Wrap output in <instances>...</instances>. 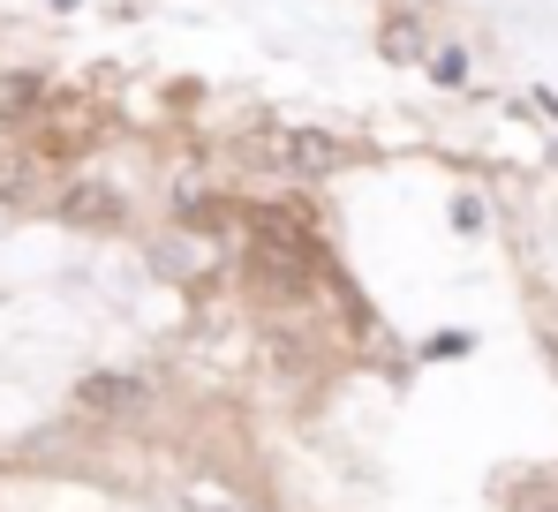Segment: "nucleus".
<instances>
[{
    "mask_svg": "<svg viewBox=\"0 0 558 512\" xmlns=\"http://www.w3.org/2000/svg\"><path fill=\"white\" fill-rule=\"evenodd\" d=\"M46 219L69 227V234H92V242H121V234H136V188H121L98 167L61 173L53 196H46Z\"/></svg>",
    "mask_w": 558,
    "mask_h": 512,
    "instance_id": "obj_2",
    "label": "nucleus"
},
{
    "mask_svg": "<svg viewBox=\"0 0 558 512\" xmlns=\"http://www.w3.org/2000/svg\"><path fill=\"white\" fill-rule=\"evenodd\" d=\"M61 415L84 429V437L144 429L151 415H159V369H144V362H92V369L69 385Z\"/></svg>",
    "mask_w": 558,
    "mask_h": 512,
    "instance_id": "obj_1",
    "label": "nucleus"
},
{
    "mask_svg": "<svg viewBox=\"0 0 558 512\" xmlns=\"http://www.w3.org/2000/svg\"><path fill=\"white\" fill-rule=\"evenodd\" d=\"M430 15L423 8H392L385 23H377V53L392 61V69H423V53H430Z\"/></svg>",
    "mask_w": 558,
    "mask_h": 512,
    "instance_id": "obj_4",
    "label": "nucleus"
},
{
    "mask_svg": "<svg viewBox=\"0 0 558 512\" xmlns=\"http://www.w3.org/2000/svg\"><path fill=\"white\" fill-rule=\"evenodd\" d=\"M46 8H53V15H84L92 0H46Z\"/></svg>",
    "mask_w": 558,
    "mask_h": 512,
    "instance_id": "obj_8",
    "label": "nucleus"
},
{
    "mask_svg": "<svg viewBox=\"0 0 558 512\" xmlns=\"http://www.w3.org/2000/svg\"><path fill=\"white\" fill-rule=\"evenodd\" d=\"M468 354V332H438V340H423V362H453Z\"/></svg>",
    "mask_w": 558,
    "mask_h": 512,
    "instance_id": "obj_6",
    "label": "nucleus"
},
{
    "mask_svg": "<svg viewBox=\"0 0 558 512\" xmlns=\"http://www.w3.org/2000/svg\"><path fill=\"white\" fill-rule=\"evenodd\" d=\"M468 69H475V61H468V46H453V38H430V53H423V76H430L438 90H461V84H468Z\"/></svg>",
    "mask_w": 558,
    "mask_h": 512,
    "instance_id": "obj_5",
    "label": "nucleus"
},
{
    "mask_svg": "<svg viewBox=\"0 0 558 512\" xmlns=\"http://www.w3.org/2000/svg\"><path fill=\"white\" fill-rule=\"evenodd\" d=\"M453 227H461V234L483 227V204H475V196H453Z\"/></svg>",
    "mask_w": 558,
    "mask_h": 512,
    "instance_id": "obj_7",
    "label": "nucleus"
},
{
    "mask_svg": "<svg viewBox=\"0 0 558 512\" xmlns=\"http://www.w3.org/2000/svg\"><path fill=\"white\" fill-rule=\"evenodd\" d=\"M46 196H53V173L38 167V151L15 129H0V211H46Z\"/></svg>",
    "mask_w": 558,
    "mask_h": 512,
    "instance_id": "obj_3",
    "label": "nucleus"
}]
</instances>
